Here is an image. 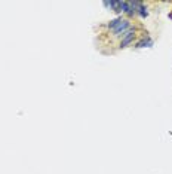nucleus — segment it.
Instances as JSON below:
<instances>
[{"instance_id":"3","label":"nucleus","mask_w":172,"mask_h":174,"mask_svg":"<svg viewBox=\"0 0 172 174\" xmlns=\"http://www.w3.org/2000/svg\"><path fill=\"white\" fill-rule=\"evenodd\" d=\"M110 8H111L114 12L120 14L122 12V0H111V2H110Z\"/></svg>"},{"instance_id":"4","label":"nucleus","mask_w":172,"mask_h":174,"mask_svg":"<svg viewBox=\"0 0 172 174\" xmlns=\"http://www.w3.org/2000/svg\"><path fill=\"white\" fill-rule=\"evenodd\" d=\"M153 45V42L147 37V39H142V40H139L137 43V48H145V46H151Z\"/></svg>"},{"instance_id":"2","label":"nucleus","mask_w":172,"mask_h":174,"mask_svg":"<svg viewBox=\"0 0 172 174\" xmlns=\"http://www.w3.org/2000/svg\"><path fill=\"white\" fill-rule=\"evenodd\" d=\"M134 39H135V30H129V31H126L125 34H123V39L120 40V43H119V48H126L128 45H131L132 42H134Z\"/></svg>"},{"instance_id":"1","label":"nucleus","mask_w":172,"mask_h":174,"mask_svg":"<svg viewBox=\"0 0 172 174\" xmlns=\"http://www.w3.org/2000/svg\"><path fill=\"white\" fill-rule=\"evenodd\" d=\"M129 27H131V21L129 19H122V22L114 28V30H111L113 31V34L114 36H120L123 33H126V31H129Z\"/></svg>"},{"instance_id":"7","label":"nucleus","mask_w":172,"mask_h":174,"mask_svg":"<svg viewBox=\"0 0 172 174\" xmlns=\"http://www.w3.org/2000/svg\"><path fill=\"white\" fill-rule=\"evenodd\" d=\"M104 6H105V8H110V2H104Z\"/></svg>"},{"instance_id":"6","label":"nucleus","mask_w":172,"mask_h":174,"mask_svg":"<svg viewBox=\"0 0 172 174\" xmlns=\"http://www.w3.org/2000/svg\"><path fill=\"white\" fill-rule=\"evenodd\" d=\"M137 12H138V14H139V15H141V17H142V18H145V17H147V15H148V11H147V8H145V6H144L142 3H141V5L138 6Z\"/></svg>"},{"instance_id":"8","label":"nucleus","mask_w":172,"mask_h":174,"mask_svg":"<svg viewBox=\"0 0 172 174\" xmlns=\"http://www.w3.org/2000/svg\"><path fill=\"white\" fill-rule=\"evenodd\" d=\"M169 18H171V19H172V14H169Z\"/></svg>"},{"instance_id":"5","label":"nucleus","mask_w":172,"mask_h":174,"mask_svg":"<svg viewBox=\"0 0 172 174\" xmlns=\"http://www.w3.org/2000/svg\"><path fill=\"white\" fill-rule=\"evenodd\" d=\"M120 22H122V18L119 17V18H116V19H111V21L107 24V27H108L110 30H114V28H116V27H117Z\"/></svg>"}]
</instances>
